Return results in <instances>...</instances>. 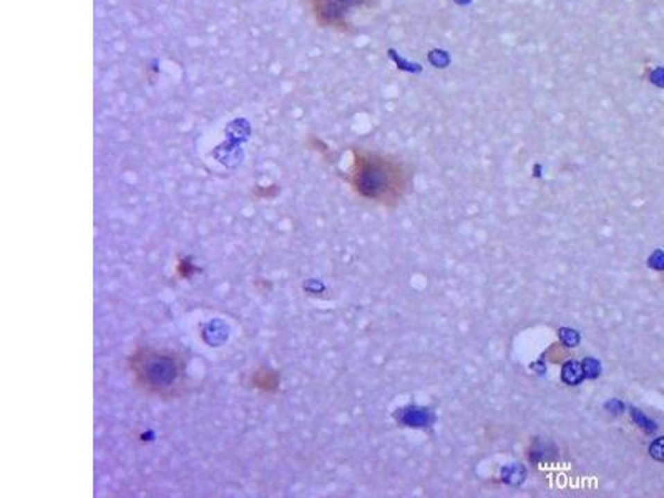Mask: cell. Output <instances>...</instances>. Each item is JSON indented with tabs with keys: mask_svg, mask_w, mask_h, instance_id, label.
<instances>
[{
	"mask_svg": "<svg viewBox=\"0 0 664 498\" xmlns=\"http://www.w3.org/2000/svg\"><path fill=\"white\" fill-rule=\"evenodd\" d=\"M604 409H606L608 412H611V413H621V412H623L624 405L621 404V402L618 400V399H613V400L606 402V405H604Z\"/></svg>",
	"mask_w": 664,
	"mask_h": 498,
	"instance_id": "obj_13",
	"label": "cell"
},
{
	"mask_svg": "<svg viewBox=\"0 0 664 498\" xmlns=\"http://www.w3.org/2000/svg\"><path fill=\"white\" fill-rule=\"evenodd\" d=\"M251 384H253L254 389L264 392V394H274L277 389H279L281 377L279 374H277V371L261 367V369L253 372Z\"/></svg>",
	"mask_w": 664,
	"mask_h": 498,
	"instance_id": "obj_5",
	"label": "cell"
},
{
	"mask_svg": "<svg viewBox=\"0 0 664 498\" xmlns=\"http://www.w3.org/2000/svg\"><path fill=\"white\" fill-rule=\"evenodd\" d=\"M313 19L321 28L349 33L354 17L376 7L377 0H308Z\"/></svg>",
	"mask_w": 664,
	"mask_h": 498,
	"instance_id": "obj_3",
	"label": "cell"
},
{
	"mask_svg": "<svg viewBox=\"0 0 664 498\" xmlns=\"http://www.w3.org/2000/svg\"><path fill=\"white\" fill-rule=\"evenodd\" d=\"M133 384L143 394L157 399H176L186 387V357L178 350L137 347L128 357Z\"/></svg>",
	"mask_w": 664,
	"mask_h": 498,
	"instance_id": "obj_1",
	"label": "cell"
},
{
	"mask_svg": "<svg viewBox=\"0 0 664 498\" xmlns=\"http://www.w3.org/2000/svg\"><path fill=\"white\" fill-rule=\"evenodd\" d=\"M651 267H656V269H664V254L663 251H656L649 259Z\"/></svg>",
	"mask_w": 664,
	"mask_h": 498,
	"instance_id": "obj_12",
	"label": "cell"
},
{
	"mask_svg": "<svg viewBox=\"0 0 664 498\" xmlns=\"http://www.w3.org/2000/svg\"><path fill=\"white\" fill-rule=\"evenodd\" d=\"M401 412V422L403 425L412 427V429H422V427H428L434 422L432 410L419 407V405H410V407H405Z\"/></svg>",
	"mask_w": 664,
	"mask_h": 498,
	"instance_id": "obj_4",
	"label": "cell"
},
{
	"mask_svg": "<svg viewBox=\"0 0 664 498\" xmlns=\"http://www.w3.org/2000/svg\"><path fill=\"white\" fill-rule=\"evenodd\" d=\"M502 480L507 485H512V487H518L525 482L527 479V470H525L523 465L520 463H512V465H507L502 468Z\"/></svg>",
	"mask_w": 664,
	"mask_h": 498,
	"instance_id": "obj_6",
	"label": "cell"
},
{
	"mask_svg": "<svg viewBox=\"0 0 664 498\" xmlns=\"http://www.w3.org/2000/svg\"><path fill=\"white\" fill-rule=\"evenodd\" d=\"M548 455H550L548 443L538 441V442L535 443V447H533L530 459H532V462H541V460L548 459Z\"/></svg>",
	"mask_w": 664,
	"mask_h": 498,
	"instance_id": "obj_10",
	"label": "cell"
},
{
	"mask_svg": "<svg viewBox=\"0 0 664 498\" xmlns=\"http://www.w3.org/2000/svg\"><path fill=\"white\" fill-rule=\"evenodd\" d=\"M561 379L565 380L568 386H578V384H582L583 379H585V372H583L582 364L575 361L566 362L565 366H563Z\"/></svg>",
	"mask_w": 664,
	"mask_h": 498,
	"instance_id": "obj_7",
	"label": "cell"
},
{
	"mask_svg": "<svg viewBox=\"0 0 664 498\" xmlns=\"http://www.w3.org/2000/svg\"><path fill=\"white\" fill-rule=\"evenodd\" d=\"M349 181L356 193L371 201H387L394 198L403 185V168L401 163L384 154L357 150L352 154Z\"/></svg>",
	"mask_w": 664,
	"mask_h": 498,
	"instance_id": "obj_2",
	"label": "cell"
},
{
	"mask_svg": "<svg viewBox=\"0 0 664 498\" xmlns=\"http://www.w3.org/2000/svg\"><path fill=\"white\" fill-rule=\"evenodd\" d=\"M558 336H560L561 342L566 347H577L579 344V341H582L578 330L570 329V328H561L560 330H558Z\"/></svg>",
	"mask_w": 664,
	"mask_h": 498,
	"instance_id": "obj_8",
	"label": "cell"
},
{
	"mask_svg": "<svg viewBox=\"0 0 664 498\" xmlns=\"http://www.w3.org/2000/svg\"><path fill=\"white\" fill-rule=\"evenodd\" d=\"M582 366L583 372H585V379H596L601 374V364L595 357H586Z\"/></svg>",
	"mask_w": 664,
	"mask_h": 498,
	"instance_id": "obj_9",
	"label": "cell"
},
{
	"mask_svg": "<svg viewBox=\"0 0 664 498\" xmlns=\"http://www.w3.org/2000/svg\"><path fill=\"white\" fill-rule=\"evenodd\" d=\"M649 454L653 459L661 460V462H664V437L658 438V441H654L653 443H651Z\"/></svg>",
	"mask_w": 664,
	"mask_h": 498,
	"instance_id": "obj_11",
	"label": "cell"
}]
</instances>
